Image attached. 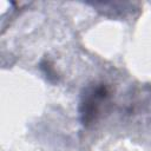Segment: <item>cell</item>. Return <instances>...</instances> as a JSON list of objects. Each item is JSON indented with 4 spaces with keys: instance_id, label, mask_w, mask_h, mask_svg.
I'll list each match as a JSON object with an SVG mask.
<instances>
[{
    "instance_id": "cell-1",
    "label": "cell",
    "mask_w": 151,
    "mask_h": 151,
    "mask_svg": "<svg viewBox=\"0 0 151 151\" xmlns=\"http://www.w3.org/2000/svg\"><path fill=\"white\" fill-rule=\"evenodd\" d=\"M110 100V90L103 83H93L88 85L80 99L79 113L81 124L85 127L93 125Z\"/></svg>"
}]
</instances>
